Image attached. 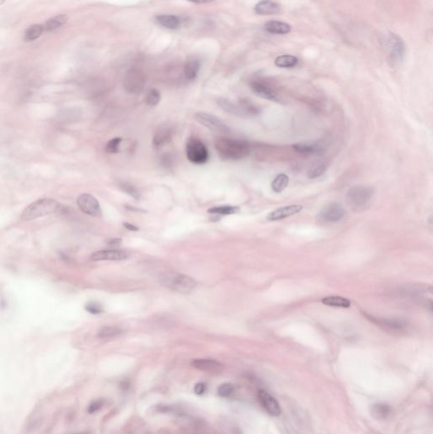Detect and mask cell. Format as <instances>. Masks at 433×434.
<instances>
[{"instance_id": "obj_12", "label": "cell", "mask_w": 433, "mask_h": 434, "mask_svg": "<svg viewBox=\"0 0 433 434\" xmlns=\"http://www.w3.org/2000/svg\"><path fill=\"white\" fill-rule=\"evenodd\" d=\"M295 151L305 155H316L320 156L325 154L326 151L325 144L321 142H306V143H298L292 145Z\"/></svg>"}, {"instance_id": "obj_20", "label": "cell", "mask_w": 433, "mask_h": 434, "mask_svg": "<svg viewBox=\"0 0 433 434\" xmlns=\"http://www.w3.org/2000/svg\"><path fill=\"white\" fill-rule=\"evenodd\" d=\"M371 413L374 418L384 421L392 416V410L387 404L377 403L371 407Z\"/></svg>"}, {"instance_id": "obj_28", "label": "cell", "mask_w": 433, "mask_h": 434, "mask_svg": "<svg viewBox=\"0 0 433 434\" xmlns=\"http://www.w3.org/2000/svg\"><path fill=\"white\" fill-rule=\"evenodd\" d=\"M44 31V25L35 24V25L29 26L28 28L26 29L24 38H25V40L27 42L35 41L41 37Z\"/></svg>"}, {"instance_id": "obj_8", "label": "cell", "mask_w": 433, "mask_h": 434, "mask_svg": "<svg viewBox=\"0 0 433 434\" xmlns=\"http://www.w3.org/2000/svg\"><path fill=\"white\" fill-rule=\"evenodd\" d=\"M77 205L83 213L94 217H100L102 211L97 198L89 193H82L77 198Z\"/></svg>"}, {"instance_id": "obj_39", "label": "cell", "mask_w": 433, "mask_h": 434, "mask_svg": "<svg viewBox=\"0 0 433 434\" xmlns=\"http://www.w3.org/2000/svg\"><path fill=\"white\" fill-rule=\"evenodd\" d=\"M190 3L197 4V5H205V4L213 3L215 0H187Z\"/></svg>"}, {"instance_id": "obj_40", "label": "cell", "mask_w": 433, "mask_h": 434, "mask_svg": "<svg viewBox=\"0 0 433 434\" xmlns=\"http://www.w3.org/2000/svg\"><path fill=\"white\" fill-rule=\"evenodd\" d=\"M123 226L125 228L128 229L129 231H137L139 230V227L134 226V225L129 223V222H124Z\"/></svg>"}, {"instance_id": "obj_13", "label": "cell", "mask_w": 433, "mask_h": 434, "mask_svg": "<svg viewBox=\"0 0 433 434\" xmlns=\"http://www.w3.org/2000/svg\"><path fill=\"white\" fill-rule=\"evenodd\" d=\"M259 403L267 411V413L272 416H278L282 413V409L278 401L271 395L267 391L259 390L258 393Z\"/></svg>"}, {"instance_id": "obj_31", "label": "cell", "mask_w": 433, "mask_h": 434, "mask_svg": "<svg viewBox=\"0 0 433 434\" xmlns=\"http://www.w3.org/2000/svg\"><path fill=\"white\" fill-rule=\"evenodd\" d=\"M119 188H121V190L123 191L124 193H127L128 195L131 196L135 199H139L140 198V193L134 186L131 185L128 183H119Z\"/></svg>"}, {"instance_id": "obj_15", "label": "cell", "mask_w": 433, "mask_h": 434, "mask_svg": "<svg viewBox=\"0 0 433 434\" xmlns=\"http://www.w3.org/2000/svg\"><path fill=\"white\" fill-rule=\"evenodd\" d=\"M367 317L370 318L369 320H372V322H374L387 331H392V332H402L406 328V324L397 319L375 318L369 316H367Z\"/></svg>"}, {"instance_id": "obj_30", "label": "cell", "mask_w": 433, "mask_h": 434, "mask_svg": "<svg viewBox=\"0 0 433 434\" xmlns=\"http://www.w3.org/2000/svg\"><path fill=\"white\" fill-rule=\"evenodd\" d=\"M123 333V330L116 326H105L100 330L97 336L100 339H111V338L121 336V334Z\"/></svg>"}, {"instance_id": "obj_21", "label": "cell", "mask_w": 433, "mask_h": 434, "mask_svg": "<svg viewBox=\"0 0 433 434\" xmlns=\"http://www.w3.org/2000/svg\"><path fill=\"white\" fill-rule=\"evenodd\" d=\"M156 21L164 28L171 30L179 28L181 25L180 19L173 15H159L156 16Z\"/></svg>"}, {"instance_id": "obj_26", "label": "cell", "mask_w": 433, "mask_h": 434, "mask_svg": "<svg viewBox=\"0 0 433 434\" xmlns=\"http://www.w3.org/2000/svg\"><path fill=\"white\" fill-rule=\"evenodd\" d=\"M172 137V132L171 129H159V131H157L154 135V139H153V144H154V146H162L163 144H167L168 142L171 141Z\"/></svg>"}, {"instance_id": "obj_6", "label": "cell", "mask_w": 433, "mask_h": 434, "mask_svg": "<svg viewBox=\"0 0 433 434\" xmlns=\"http://www.w3.org/2000/svg\"><path fill=\"white\" fill-rule=\"evenodd\" d=\"M165 279L168 287L178 293L184 294L191 293L197 286V283L192 278L182 274H173L167 277Z\"/></svg>"}, {"instance_id": "obj_18", "label": "cell", "mask_w": 433, "mask_h": 434, "mask_svg": "<svg viewBox=\"0 0 433 434\" xmlns=\"http://www.w3.org/2000/svg\"><path fill=\"white\" fill-rule=\"evenodd\" d=\"M192 365L197 370L206 373H218L222 368L221 363L210 359H196L192 360Z\"/></svg>"}, {"instance_id": "obj_4", "label": "cell", "mask_w": 433, "mask_h": 434, "mask_svg": "<svg viewBox=\"0 0 433 434\" xmlns=\"http://www.w3.org/2000/svg\"><path fill=\"white\" fill-rule=\"evenodd\" d=\"M374 193V188L371 186H354L347 193V202L354 211H360L369 206Z\"/></svg>"}, {"instance_id": "obj_5", "label": "cell", "mask_w": 433, "mask_h": 434, "mask_svg": "<svg viewBox=\"0 0 433 434\" xmlns=\"http://www.w3.org/2000/svg\"><path fill=\"white\" fill-rule=\"evenodd\" d=\"M186 154L190 162L195 164H205L209 160V150L200 139L192 138L186 144Z\"/></svg>"}, {"instance_id": "obj_7", "label": "cell", "mask_w": 433, "mask_h": 434, "mask_svg": "<svg viewBox=\"0 0 433 434\" xmlns=\"http://www.w3.org/2000/svg\"><path fill=\"white\" fill-rule=\"evenodd\" d=\"M145 77L141 71L131 69L126 73L124 79V88L128 93L137 94L144 89Z\"/></svg>"}, {"instance_id": "obj_27", "label": "cell", "mask_w": 433, "mask_h": 434, "mask_svg": "<svg viewBox=\"0 0 433 434\" xmlns=\"http://www.w3.org/2000/svg\"><path fill=\"white\" fill-rule=\"evenodd\" d=\"M240 208L239 206H215L208 210V213L212 215H221V216H230L239 213Z\"/></svg>"}, {"instance_id": "obj_36", "label": "cell", "mask_w": 433, "mask_h": 434, "mask_svg": "<svg viewBox=\"0 0 433 434\" xmlns=\"http://www.w3.org/2000/svg\"><path fill=\"white\" fill-rule=\"evenodd\" d=\"M86 310L89 313L93 314V315H97V314L102 313L103 312V309L101 308V306L95 303H90L87 305Z\"/></svg>"}, {"instance_id": "obj_41", "label": "cell", "mask_w": 433, "mask_h": 434, "mask_svg": "<svg viewBox=\"0 0 433 434\" xmlns=\"http://www.w3.org/2000/svg\"><path fill=\"white\" fill-rule=\"evenodd\" d=\"M121 239H110V240L108 241V244H110V245H116V244H121Z\"/></svg>"}, {"instance_id": "obj_37", "label": "cell", "mask_w": 433, "mask_h": 434, "mask_svg": "<svg viewBox=\"0 0 433 434\" xmlns=\"http://www.w3.org/2000/svg\"><path fill=\"white\" fill-rule=\"evenodd\" d=\"M103 405H104V401L101 400H96L93 401L92 403H91L89 406H88V409H87V411L89 412L90 414L94 413L96 411H98L102 407Z\"/></svg>"}, {"instance_id": "obj_11", "label": "cell", "mask_w": 433, "mask_h": 434, "mask_svg": "<svg viewBox=\"0 0 433 434\" xmlns=\"http://www.w3.org/2000/svg\"><path fill=\"white\" fill-rule=\"evenodd\" d=\"M250 88L252 91L260 98H264L267 101H275V102L280 101L279 97L274 90V88L264 81H260V80L252 81L250 82Z\"/></svg>"}, {"instance_id": "obj_2", "label": "cell", "mask_w": 433, "mask_h": 434, "mask_svg": "<svg viewBox=\"0 0 433 434\" xmlns=\"http://www.w3.org/2000/svg\"><path fill=\"white\" fill-rule=\"evenodd\" d=\"M382 44L390 65L392 67L401 65L406 54V47L402 38L394 32H387L382 38Z\"/></svg>"}, {"instance_id": "obj_1", "label": "cell", "mask_w": 433, "mask_h": 434, "mask_svg": "<svg viewBox=\"0 0 433 434\" xmlns=\"http://www.w3.org/2000/svg\"><path fill=\"white\" fill-rule=\"evenodd\" d=\"M215 147L219 155L224 159H244L250 153L249 143L241 139L219 138L215 140Z\"/></svg>"}, {"instance_id": "obj_22", "label": "cell", "mask_w": 433, "mask_h": 434, "mask_svg": "<svg viewBox=\"0 0 433 434\" xmlns=\"http://www.w3.org/2000/svg\"><path fill=\"white\" fill-rule=\"evenodd\" d=\"M321 302L325 306L338 308H349V306H351V302L349 298L342 296H327L323 298Z\"/></svg>"}, {"instance_id": "obj_24", "label": "cell", "mask_w": 433, "mask_h": 434, "mask_svg": "<svg viewBox=\"0 0 433 434\" xmlns=\"http://www.w3.org/2000/svg\"><path fill=\"white\" fill-rule=\"evenodd\" d=\"M67 21H68V16L66 15H58V16H54V17L48 20L46 23L44 24V31H48V32L55 31L57 29L60 28L62 26H64Z\"/></svg>"}, {"instance_id": "obj_32", "label": "cell", "mask_w": 433, "mask_h": 434, "mask_svg": "<svg viewBox=\"0 0 433 434\" xmlns=\"http://www.w3.org/2000/svg\"><path fill=\"white\" fill-rule=\"evenodd\" d=\"M160 98H161V95H160V93H159V91L155 89V88H152V89L149 91L148 94H147L146 103L149 106H157L159 103V101H160Z\"/></svg>"}, {"instance_id": "obj_34", "label": "cell", "mask_w": 433, "mask_h": 434, "mask_svg": "<svg viewBox=\"0 0 433 434\" xmlns=\"http://www.w3.org/2000/svg\"><path fill=\"white\" fill-rule=\"evenodd\" d=\"M326 172V166L324 164H319L315 168L310 170L308 172V178L310 179H315V178H320L321 176L325 174Z\"/></svg>"}, {"instance_id": "obj_38", "label": "cell", "mask_w": 433, "mask_h": 434, "mask_svg": "<svg viewBox=\"0 0 433 434\" xmlns=\"http://www.w3.org/2000/svg\"><path fill=\"white\" fill-rule=\"evenodd\" d=\"M206 390V385L204 383H198L195 385L194 392L197 395H201Z\"/></svg>"}, {"instance_id": "obj_29", "label": "cell", "mask_w": 433, "mask_h": 434, "mask_svg": "<svg viewBox=\"0 0 433 434\" xmlns=\"http://www.w3.org/2000/svg\"><path fill=\"white\" fill-rule=\"evenodd\" d=\"M289 183V178L284 173H281L277 176L272 183V188L276 193H282L287 188Z\"/></svg>"}, {"instance_id": "obj_17", "label": "cell", "mask_w": 433, "mask_h": 434, "mask_svg": "<svg viewBox=\"0 0 433 434\" xmlns=\"http://www.w3.org/2000/svg\"><path fill=\"white\" fill-rule=\"evenodd\" d=\"M254 12L259 16H271L282 12V7L273 0H260L254 6Z\"/></svg>"}, {"instance_id": "obj_14", "label": "cell", "mask_w": 433, "mask_h": 434, "mask_svg": "<svg viewBox=\"0 0 433 434\" xmlns=\"http://www.w3.org/2000/svg\"><path fill=\"white\" fill-rule=\"evenodd\" d=\"M303 206L300 205H291V206H282L281 208L277 209L268 214L267 220L271 221H281L287 218L289 216H294L302 211Z\"/></svg>"}, {"instance_id": "obj_3", "label": "cell", "mask_w": 433, "mask_h": 434, "mask_svg": "<svg viewBox=\"0 0 433 434\" xmlns=\"http://www.w3.org/2000/svg\"><path fill=\"white\" fill-rule=\"evenodd\" d=\"M59 209V204L53 198H41L27 206L21 214V218L23 221H31L42 216L57 212Z\"/></svg>"}, {"instance_id": "obj_33", "label": "cell", "mask_w": 433, "mask_h": 434, "mask_svg": "<svg viewBox=\"0 0 433 434\" xmlns=\"http://www.w3.org/2000/svg\"><path fill=\"white\" fill-rule=\"evenodd\" d=\"M121 142H122V139L121 138H115V139H111V141H109L107 145H106L105 150L110 154L118 153Z\"/></svg>"}, {"instance_id": "obj_25", "label": "cell", "mask_w": 433, "mask_h": 434, "mask_svg": "<svg viewBox=\"0 0 433 434\" xmlns=\"http://www.w3.org/2000/svg\"><path fill=\"white\" fill-rule=\"evenodd\" d=\"M298 64V59L292 54H282L275 59V64L279 68H293Z\"/></svg>"}, {"instance_id": "obj_9", "label": "cell", "mask_w": 433, "mask_h": 434, "mask_svg": "<svg viewBox=\"0 0 433 434\" xmlns=\"http://www.w3.org/2000/svg\"><path fill=\"white\" fill-rule=\"evenodd\" d=\"M194 118L198 123L210 129V131L216 132L226 133L229 131V128L223 121H221L218 117L212 116L210 114L198 112L194 115Z\"/></svg>"}, {"instance_id": "obj_19", "label": "cell", "mask_w": 433, "mask_h": 434, "mask_svg": "<svg viewBox=\"0 0 433 434\" xmlns=\"http://www.w3.org/2000/svg\"><path fill=\"white\" fill-rule=\"evenodd\" d=\"M264 31L275 35H285L289 34L292 26L289 24L279 21H270L264 24Z\"/></svg>"}, {"instance_id": "obj_16", "label": "cell", "mask_w": 433, "mask_h": 434, "mask_svg": "<svg viewBox=\"0 0 433 434\" xmlns=\"http://www.w3.org/2000/svg\"><path fill=\"white\" fill-rule=\"evenodd\" d=\"M129 254L124 250L119 249H110V250H99L95 252L91 255V259L94 261L100 260H122L127 259Z\"/></svg>"}, {"instance_id": "obj_23", "label": "cell", "mask_w": 433, "mask_h": 434, "mask_svg": "<svg viewBox=\"0 0 433 434\" xmlns=\"http://www.w3.org/2000/svg\"><path fill=\"white\" fill-rule=\"evenodd\" d=\"M200 70V62L196 59L187 60L185 64L184 75L186 79L193 81L196 79Z\"/></svg>"}, {"instance_id": "obj_35", "label": "cell", "mask_w": 433, "mask_h": 434, "mask_svg": "<svg viewBox=\"0 0 433 434\" xmlns=\"http://www.w3.org/2000/svg\"><path fill=\"white\" fill-rule=\"evenodd\" d=\"M234 387L231 383H224L218 388V394L221 397H228L234 393Z\"/></svg>"}, {"instance_id": "obj_10", "label": "cell", "mask_w": 433, "mask_h": 434, "mask_svg": "<svg viewBox=\"0 0 433 434\" xmlns=\"http://www.w3.org/2000/svg\"><path fill=\"white\" fill-rule=\"evenodd\" d=\"M345 216L344 207L339 203H331L325 206L318 215L320 220L327 223L341 221Z\"/></svg>"}]
</instances>
